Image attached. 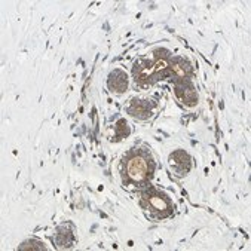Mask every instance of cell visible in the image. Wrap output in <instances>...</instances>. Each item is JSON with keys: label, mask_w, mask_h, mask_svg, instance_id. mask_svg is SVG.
Returning <instances> with one entry per match:
<instances>
[{"label": "cell", "mask_w": 251, "mask_h": 251, "mask_svg": "<svg viewBox=\"0 0 251 251\" xmlns=\"http://www.w3.org/2000/svg\"><path fill=\"white\" fill-rule=\"evenodd\" d=\"M149 159L143 155H134L132 158L128 159L126 162V173L128 177L132 178L134 181H143L144 178H147L150 176V165H149Z\"/></svg>", "instance_id": "cell-1"}, {"label": "cell", "mask_w": 251, "mask_h": 251, "mask_svg": "<svg viewBox=\"0 0 251 251\" xmlns=\"http://www.w3.org/2000/svg\"><path fill=\"white\" fill-rule=\"evenodd\" d=\"M177 95H178V98L180 100H183V101L186 103V104H189V106H193L195 103H196V100H198V97H196V92H195V89H193V86L190 85V83H181V85H177Z\"/></svg>", "instance_id": "cell-2"}, {"label": "cell", "mask_w": 251, "mask_h": 251, "mask_svg": "<svg viewBox=\"0 0 251 251\" xmlns=\"http://www.w3.org/2000/svg\"><path fill=\"white\" fill-rule=\"evenodd\" d=\"M109 86H110V89L113 92H119V94L124 92L126 89V86H128L126 75L122 73V72H119V70L113 72L110 75V77H109Z\"/></svg>", "instance_id": "cell-3"}, {"label": "cell", "mask_w": 251, "mask_h": 251, "mask_svg": "<svg viewBox=\"0 0 251 251\" xmlns=\"http://www.w3.org/2000/svg\"><path fill=\"white\" fill-rule=\"evenodd\" d=\"M149 199V204L150 207H152L153 210L156 211H170V204H168V201L165 199V196H161V195H149L147 196Z\"/></svg>", "instance_id": "cell-4"}, {"label": "cell", "mask_w": 251, "mask_h": 251, "mask_svg": "<svg viewBox=\"0 0 251 251\" xmlns=\"http://www.w3.org/2000/svg\"><path fill=\"white\" fill-rule=\"evenodd\" d=\"M128 112L134 116V118H140V119H147L150 116V112L147 104L144 101H134L131 104V107L128 109Z\"/></svg>", "instance_id": "cell-5"}, {"label": "cell", "mask_w": 251, "mask_h": 251, "mask_svg": "<svg viewBox=\"0 0 251 251\" xmlns=\"http://www.w3.org/2000/svg\"><path fill=\"white\" fill-rule=\"evenodd\" d=\"M171 70L177 75L178 79H183L186 75L190 73V66H189V63H186L184 60H177V61L173 64Z\"/></svg>", "instance_id": "cell-6"}]
</instances>
